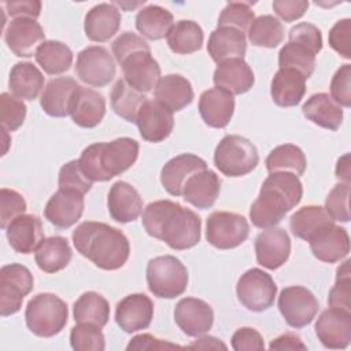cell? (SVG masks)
Wrapping results in <instances>:
<instances>
[{"label":"cell","instance_id":"cell-1","mask_svg":"<svg viewBox=\"0 0 351 351\" xmlns=\"http://www.w3.org/2000/svg\"><path fill=\"white\" fill-rule=\"evenodd\" d=\"M145 232L173 250H188L200 241V217L171 200H156L143 211Z\"/></svg>","mask_w":351,"mask_h":351},{"label":"cell","instance_id":"cell-2","mask_svg":"<svg viewBox=\"0 0 351 351\" xmlns=\"http://www.w3.org/2000/svg\"><path fill=\"white\" fill-rule=\"evenodd\" d=\"M75 250L103 270L122 267L130 254L128 237L117 228L103 222L85 221L73 232Z\"/></svg>","mask_w":351,"mask_h":351},{"label":"cell","instance_id":"cell-3","mask_svg":"<svg viewBox=\"0 0 351 351\" xmlns=\"http://www.w3.org/2000/svg\"><path fill=\"white\" fill-rule=\"evenodd\" d=\"M303 196L299 177L291 171L270 173L263 181L256 200L251 204L250 219L259 229L273 228L296 207Z\"/></svg>","mask_w":351,"mask_h":351},{"label":"cell","instance_id":"cell-4","mask_svg":"<svg viewBox=\"0 0 351 351\" xmlns=\"http://www.w3.org/2000/svg\"><path fill=\"white\" fill-rule=\"evenodd\" d=\"M138 156V143L130 137H119L110 143L88 145L78 162L85 176L93 181H110L134 165Z\"/></svg>","mask_w":351,"mask_h":351},{"label":"cell","instance_id":"cell-5","mask_svg":"<svg viewBox=\"0 0 351 351\" xmlns=\"http://www.w3.org/2000/svg\"><path fill=\"white\" fill-rule=\"evenodd\" d=\"M69 318L67 304L53 293H37L25 310L29 330L40 337H52L62 332Z\"/></svg>","mask_w":351,"mask_h":351},{"label":"cell","instance_id":"cell-6","mask_svg":"<svg viewBox=\"0 0 351 351\" xmlns=\"http://www.w3.org/2000/svg\"><path fill=\"white\" fill-rule=\"evenodd\" d=\"M258 149L245 137L228 134L215 147L214 163L223 176H245L258 166Z\"/></svg>","mask_w":351,"mask_h":351},{"label":"cell","instance_id":"cell-7","mask_svg":"<svg viewBox=\"0 0 351 351\" xmlns=\"http://www.w3.org/2000/svg\"><path fill=\"white\" fill-rule=\"evenodd\" d=\"M147 284L155 296L174 299L182 295L188 287V270L173 255L156 256L147 265Z\"/></svg>","mask_w":351,"mask_h":351},{"label":"cell","instance_id":"cell-8","mask_svg":"<svg viewBox=\"0 0 351 351\" xmlns=\"http://www.w3.org/2000/svg\"><path fill=\"white\" fill-rule=\"evenodd\" d=\"M239 302L250 311L261 313L273 306L277 285L271 276L258 267L247 270L236 285Z\"/></svg>","mask_w":351,"mask_h":351},{"label":"cell","instance_id":"cell-9","mask_svg":"<svg viewBox=\"0 0 351 351\" xmlns=\"http://www.w3.org/2000/svg\"><path fill=\"white\" fill-rule=\"evenodd\" d=\"M250 234L248 221L236 213L214 211L206 223V239L218 250H230L243 244Z\"/></svg>","mask_w":351,"mask_h":351},{"label":"cell","instance_id":"cell-10","mask_svg":"<svg viewBox=\"0 0 351 351\" xmlns=\"http://www.w3.org/2000/svg\"><path fill=\"white\" fill-rule=\"evenodd\" d=\"M33 285V274L26 266L19 263L3 266L0 270V314L8 317L18 313Z\"/></svg>","mask_w":351,"mask_h":351},{"label":"cell","instance_id":"cell-11","mask_svg":"<svg viewBox=\"0 0 351 351\" xmlns=\"http://www.w3.org/2000/svg\"><path fill=\"white\" fill-rule=\"evenodd\" d=\"M319 303L314 293L304 287L292 285L280 292L278 310L287 324L300 329L307 326L317 315Z\"/></svg>","mask_w":351,"mask_h":351},{"label":"cell","instance_id":"cell-12","mask_svg":"<svg viewBox=\"0 0 351 351\" xmlns=\"http://www.w3.org/2000/svg\"><path fill=\"white\" fill-rule=\"evenodd\" d=\"M115 60L100 45H90L77 55L75 73L78 78L90 86H106L115 77Z\"/></svg>","mask_w":351,"mask_h":351},{"label":"cell","instance_id":"cell-13","mask_svg":"<svg viewBox=\"0 0 351 351\" xmlns=\"http://www.w3.org/2000/svg\"><path fill=\"white\" fill-rule=\"evenodd\" d=\"M4 41L14 55L30 58L45 41V33L36 19L15 18L4 29Z\"/></svg>","mask_w":351,"mask_h":351},{"label":"cell","instance_id":"cell-14","mask_svg":"<svg viewBox=\"0 0 351 351\" xmlns=\"http://www.w3.org/2000/svg\"><path fill=\"white\" fill-rule=\"evenodd\" d=\"M315 335L326 348H347L351 341V313L335 307L322 311L315 322Z\"/></svg>","mask_w":351,"mask_h":351},{"label":"cell","instance_id":"cell-15","mask_svg":"<svg viewBox=\"0 0 351 351\" xmlns=\"http://www.w3.org/2000/svg\"><path fill=\"white\" fill-rule=\"evenodd\" d=\"M174 321L178 328L191 337L207 333L214 322L211 306L197 298H184L174 308Z\"/></svg>","mask_w":351,"mask_h":351},{"label":"cell","instance_id":"cell-16","mask_svg":"<svg viewBox=\"0 0 351 351\" xmlns=\"http://www.w3.org/2000/svg\"><path fill=\"white\" fill-rule=\"evenodd\" d=\"M136 123L143 140L160 143L167 138L174 126L173 112L156 100H145L138 110Z\"/></svg>","mask_w":351,"mask_h":351},{"label":"cell","instance_id":"cell-17","mask_svg":"<svg viewBox=\"0 0 351 351\" xmlns=\"http://www.w3.org/2000/svg\"><path fill=\"white\" fill-rule=\"evenodd\" d=\"M291 239L281 228H267L255 239L256 262L269 269L276 270L281 267L289 258Z\"/></svg>","mask_w":351,"mask_h":351},{"label":"cell","instance_id":"cell-18","mask_svg":"<svg viewBox=\"0 0 351 351\" xmlns=\"http://www.w3.org/2000/svg\"><path fill=\"white\" fill-rule=\"evenodd\" d=\"M84 193L59 188L47 202L45 218L59 229H67L78 222L84 213Z\"/></svg>","mask_w":351,"mask_h":351},{"label":"cell","instance_id":"cell-19","mask_svg":"<svg viewBox=\"0 0 351 351\" xmlns=\"http://www.w3.org/2000/svg\"><path fill=\"white\" fill-rule=\"evenodd\" d=\"M121 66L123 80L141 93H148L155 89L160 78L159 63L152 58L151 51H137L129 55Z\"/></svg>","mask_w":351,"mask_h":351},{"label":"cell","instance_id":"cell-20","mask_svg":"<svg viewBox=\"0 0 351 351\" xmlns=\"http://www.w3.org/2000/svg\"><path fill=\"white\" fill-rule=\"evenodd\" d=\"M313 255L326 263H336L344 259L350 252V237L344 228L335 222L319 229L310 240Z\"/></svg>","mask_w":351,"mask_h":351},{"label":"cell","instance_id":"cell-21","mask_svg":"<svg viewBox=\"0 0 351 351\" xmlns=\"http://www.w3.org/2000/svg\"><path fill=\"white\" fill-rule=\"evenodd\" d=\"M80 85L71 77L52 78L40 96V106L45 114L62 118L71 114Z\"/></svg>","mask_w":351,"mask_h":351},{"label":"cell","instance_id":"cell-22","mask_svg":"<svg viewBox=\"0 0 351 351\" xmlns=\"http://www.w3.org/2000/svg\"><path fill=\"white\" fill-rule=\"evenodd\" d=\"M154 317V303L144 293H132L118 302L115 308V321L118 326L133 333L147 329Z\"/></svg>","mask_w":351,"mask_h":351},{"label":"cell","instance_id":"cell-23","mask_svg":"<svg viewBox=\"0 0 351 351\" xmlns=\"http://www.w3.org/2000/svg\"><path fill=\"white\" fill-rule=\"evenodd\" d=\"M206 169L207 163L204 159L193 154H181L165 163L160 170V182L170 195L182 196L188 178Z\"/></svg>","mask_w":351,"mask_h":351},{"label":"cell","instance_id":"cell-24","mask_svg":"<svg viewBox=\"0 0 351 351\" xmlns=\"http://www.w3.org/2000/svg\"><path fill=\"white\" fill-rule=\"evenodd\" d=\"M5 234L11 248L18 254H30L36 251L44 240L41 219L33 214H21L5 228Z\"/></svg>","mask_w":351,"mask_h":351},{"label":"cell","instance_id":"cell-25","mask_svg":"<svg viewBox=\"0 0 351 351\" xmlns=\"http://www.w3.org/2000/svg\"><path fill=\"white\" fill-rule=\"evenodd\" d=\"M111 218L121 223L136 221L143 211V199L137 189L126 181L112 184L107 197Z\"/></svg>","mask_w":351,"mask_h":351},{"label":"cell","instance_id":"cell-26","mask_svg":"<svg viewBox=\"0 0 351 351\" xmlns=\"http://www.w3.org/2000/svg\"><path fill=\"white\" fill-rule=\"evenodd\" d=\"M199 112L210 128H225L234 112L233 95L217 86L204 90L199 99Z\"/></svg>","mask_w":351,"mask_h":351},{"label":"cell","instance_id":"cell-27","mask_svg":"<svg viewBox=\"0 0 351 351\" xmlns=\"http://www.w3.org/2000/svg\"><path fill=\"white\" fill-rule=\"evenodd\" d=\"M121 26V12L111 3H100L85 15L84 30L90 41H108Z\"/></svg>","mask_w":351,"mask_h":351},{"label":"cell","instance_id":"cell-28","mask_svg":"<svg viewBox=\"0 0 351 351\" xmlns=\"http://www.w3.org/2000/svg\"><path fill=\"white\" fill-rule=\"evenodd\" d=\"M213 81L217 88L234 96L248 92L255 82V77L252 69L244 59H232L217 66Z\"/></svg>","mask_w":351,"mask_h":351},{"label":"cell","instance_id":"cell-29","mask_svg":"<svg viewBox=\"0 0 351 351\" xmlns=\"http://www.w3.org/2000/svg\"><path fill=\"white\" fill-rule=\"evenodd\" d=\"M207 51L215 63L243 59L247 52L245 34L233 27H217L208 38Z\"/></svg>","mask_w":351,"mask_h":351},{"label":"cell","instance_id":"cell-30","mask_svg":"<svg viewBox=\"0 0 351 351\" xmlns=\"http://www.w3.org/2000/svg\"><path fill=\"white\" fill-rule=\"evenodd\" d=\"M306 93V77L293 69H280L270 84V95L278 107H293Z\"/></svg>","mask_w":351,"mask_h":351},{"label":"cell","instance_id":"cell-31","mask_svg":"<svg viewBox=\"0 0 351 351\" xmlns=\"http://www.w3.org/2000/svg\"><path fill=\"white\" fill-rule=\"evenodd\" d=\"M155 100L171 112L181 111L193 100L191 82L180 74H167L160 77L155 89Z\"/></svg>","mask_w":351,"mask_h":351},{"label":"cell","instance_id":"cell-32","mask_svg":"<svg viewBox=\"0 0 351 351\" xmlns=\"http://www.w3.org/2000/svg\"><path fill=\"white\" fill-rule=\"evenodd\" d=\"M221 191V180L213 170H202L188 178L184 186V200L196 208H210Z\"/></svg>","mask_w":351,"mask_h":351},{"label":"cell","instance_id":"cell-33","mask_svg":"<svg viewBox=\"0 0 351 351\" xmlns=\"http://www.w3.org/2000/svg\"><path fill=\"white\" fill-rule=\"evenodd\" d=\"M302 111L308 121L328 130H337L343 122V108L328 93L310 96Z\"/></svg>","mask_w":351,"mask_h":351},{"label":"cell","instance_id":"cell-34","mask_svg":"<svg viewBox=\"0 0 351 351\" xmlns=\"http://www.w3.org/2000/svg\"><path fill=\"white\" fill-rule=\"evenodd\" d=\"M106 114V100L99 92L80 86L73 110L71 118L75 125L81 128H95L97 126Z\"/></svg>","mask_w":351,"mask_h":351},{"label":"cell","instance_id":"cell-35","mask_svg":"<svg viewBox=\"0 0 351 351\" xmlns=\"http://www.w3.org/2000/svg\"><path fill=\"white\" fill-rule=\"evenodd\" d=\"M8 86L18 99L34 100L44 88V75L33 63L19 62L11 69Z\"/></svg>","mask_w":351,"mask_h":351},{"label":"cell","instance_id":"cell-36","mask_svg":"<svg viewBox=\"0 0 351 351\" xmlns=\"http://www.w3.org/2000/svg\"><path fill=\"white\" fill-rule=\"evenodd\" d=\"M71 248L66 237L52 236L44 239L34 251L37 266L45 273L63 270L71 261Z\"/></svg>","mask_w":351,"mask_h":351},{"label":"cell","instance_id":"cell-37","mask_svg":"<svg viewBox=\"0 0 351 351\" xmlns=\"http://www.w3.org/2000/svg\"><path fill=\"white\" fill-rule=\"evenodd\" d=\"M174 26L173 14L155 4L141 8L136 15V29L148 40H162L167 37Z\"/></svg>","mask_w":351,"mask_h":351},{"label":"cell","instance_id":"cell-38","mask_svg":"<svg viewBox=\"0 0 351 351\" xmlns=\"http://www.w3.org/2000/svg\"><path fill=\"white\" fill-rule=\"evenodd\" d=\"M74 321L103 328L110 318V304L100 293L89 291L82 293L73 306Z\"/></svg>","mask_w":351,"mask_h":351},{"label":"cell","instance_id":"cell-39","mask_svg":"<svg viewBox=\"0 0 351 351\" xmlns=\"http://www.w3.org/2000/svg\"><path fill=\"white\" fill-rule=\"evenodd\" d=\"M167 45L174 53L188 55L199 51L203 45L204 34L199 23L189 19L178 21L167 34Z\"/></svg>","mask_w":351,"mask_h":351},{"label":"cell","instance_id":"cell-40","mask_svg":"<svg viewBox=\"0 0 351 351\" xmlns=\"http://www.w3.org/2000/svg\"><path fill=\"white\" fill-rule=\"evenodd\" d=\"M34 58L41 69L49 75L66 73L73 63L71 49L62 41L56 40L44 41L38 47Z\"/></svg>","mask_w":351,"mask_h":351},{"label":"cell","instance_id":"cell-41","mask_svg":"<svg viewBox=\"0 0 351 351\" xmlns=\"http://www.w3.org/2000/svg\"><path fill=\"white\" fill-rule=\"evenodd\" d=\"M330 222L335 221L328 215L324 207L311 204L304 206L292 214L289 228L296 237L308 241L319 229Z\"/></svg>","mask_w":351,"mask_h":351},{"label":"cell","instance_id":"cell-42","mask_svg":"<svg viewBox=\"0 0 351 351\" xmlns=\"http://www.w3.org/2000/svg\"><path fill=\"white\" fill-rule=\"evenodd\" d=\"M147 100L144 93L132 88L123 78H119L111 90V107L117 115L128 122H136L143 103Z\"/></svg>","mask_w":351,"mask_h":351},{"label":"cell","instance_id":"cell-43","mask_svg":"<svg viewBox=\"0 0 351 351\" xmlns=\"http://www.w3.org/2000/svg\"><path fill=\"white\" fill-rule=\"evenodd\" d=\"M307 160L304 152L293 144H282L270 151L266 158V169L269 173L291 171L298 177L306 171Z\"/></svg>","mask_w":351,"mask_h":351},{"label":"cell","instance_id":"cell-44","mask_svg":"<svg viewBox=\"0 0 351 351\" xmlns=\"http://www.w3.org/2000/svg\"><path fill=\"white\" fill-rule=\"evenodd\" d=\"M248 40L255 47L276 48L284 40L282 23L273 15H261L250 25Z\"/></svg>","mask_w":351,"mask_h":351},{"label":"cell","instance_id":"cell-45","mask_svg":"<svg viewBox=\"0 0 351 351\" xmlns=\"http://www.w3.org/2000/svg\"><path fill=\"white\" fill-rule=\"evenodd\" d=\"M278 64L280 69L298 70L307 80L314 73L315 55L308 48L288 41V44H285L278 52Z\"/></svg>","mask_w":351,"mask_h":351},{"label":"cell","instance_id":"cell-46","mask_svg":"<svg viewBox=\"0 0 351 351\" xmlns=\"http://www.w3.org/2000/svg\"><path fill=\"white\" fill-rule=\"evenodd\" d=\"M101 328L89 324H77L70 332V344L75 351H103L106 339Z\"/></svg>","mask_w":351,"mask_h":351},{"label":"cell","instance_id":"cell-47","mask_svg":"<svg viewBox=\"0 0 351 351\" xmlns=\"http://www.w3.org/2000/svg\"><path fill=\"white\" fill-rule=\"evenodd\" d=\"M255 14L250 3L232 1L225 5L218 18V27H233L240 32L248 30L254 22Z\"/></svg>","mask_w":351,"mask_h":351},{"label":"cell","instance_id":"cell-48","mask_svg":"<svg viewBox=\"0 0 351 351\" xmlns=\"http://www.w3.org/2000/svg\"><path fill=\"white\" fill-rule=\"evenodd\" d=\"M351 277H350V261H344L336 271V282L329 291L328 303L330 307L341 308L351 313Z\"/></svg>","mask_w":351,"mask_h":351},{"label":"cell","instance_id":"cell-49","mask_svg":"<svg viewBox=\"0 0 351 351\" xmlns=\"http://www.w3.org/2000/svg\"><path fill=\"white\" fill-rule=\"evenodd\" d=\"M26 117L25 103L11 93H1L0 96V121L5 130L14 132L19 129Z\"/></svg>","mask_w":351,"mask_h":351},{"label":"cell","instance_id":"cell-50","mask_svg":"<svg viewBox=\"0 0 351 351\" xmlns=\"http://www.w3.org/2000/svg\"><path fill=\"white\" fill-rule=\"evenodd\" d=\"M325 211L333 221H350V184L339 182L333 186L325 200Z\"/></svg>","mask_w":351,"mask_h":351},{"label":"cell","instance_id":"cell-51","mask_svg":"<svg viewBox=\"0 0 351 351\" xmlns=\"http://www.w3.org/2000/svg\"><path fill=\"white\" fill-rule=\"evenodd\" d=\"M59 188L74 189L81 193H86L92 188V181L82 171L77 159L67 162L59 171Z\"/></svg>","mask_w":351,"mask_h":351},{"label":"cell","instance_id":"cell-52","mask_svg":"<svg viewBox=\"0 0 351 351\" xmlns=\"http://www.w3.org/2000/svg\"><path fill=\"white\" fill-rule=\"evenodd\" d=\"M26 202L21 193L14 189L1 188L0 191V228L5 229L8 223L26 211Z\"/></svg>","mask_w":351,"mask_h":351},{"label":"cell","instance_id":"cell-53","mask_svg":"<svg viewBox=\"0 0 351 351\" xmlns=\"http://www.w3.org/2000/svg\"><path fill=\"white\" fill-rule=\"evenodd\" d=\"M289 41L308 48L314 55H318L322 49L321 30L315 25L308 22H300L291 27Z\"/></svg>","mask_w":351,"mask_h":351},{"label":"cell","instance_id":"cell-54","mask_svg":"<svg viewBox=\"0 0 351 351\" xmlns=\"http://www.w3.org/2000/svg\"><path fill=\"white\" fill-rule=\"evenodd\" d=\"M112 53L115 60L121 64L129 55L137 52V51H151L149 45L147 44L143 37L132 33V32H125L121 36H118L112 45Z\"/></svg>","mask_w":351,"mask_h":351},{"label":"cell","instance_id":"cell-55","mask_svg":"<svg viewBox=\"0 0 351 351\" xmlns=\"http://www.w3.org/2000/svg\"><path fill=\"white\" fill-rule=\"evenodd\" d=\"M351 66L343 64L332 77L330 81V97L340 106V107H350L351 106Z\"/></svg>","mask_w":351,"mask_h":351},{"label":"cell","instance_id":"cell-56","mask_svg":"<svg viewBox=\"0 0 351 351\" xmlns=\"http://www.w3.org/2000/svg\"><path fill=\"white\" fill-rule=\"evenodd\" d=\"M350 32H351V21L346 18V19L337 21L329 30V36H328L329 45L344 59L351 58Z\"/></svg>","mask_w":351,"mask_h":351},{"label":"cell","instance_id":"cell-57","mask_svg":"<svg viewBox=\"0 0 351 351\" xmlns=\"http://www.w3.org/2000/svg\"><path fill=\"white\" fill-rule=\"evenodd\" d=\"M232 348L236 351L263 350L265 343L261 333L254 328H240L232 336Z\"/></svg>","mask_w":351,"mask_h":351},{"label":"cell","instance_id":"cell-58","mask_svg":"<svg viewBox=\"0 0 351 351\" xmlns=\"http://www.w3.org/2000/svg\"><path fill=\"white\" fill-rule=\"evenodd\" d=\"M308 8L306 0H276L273 1L274 12L285 22H293L304 15Z\"/></svg>","mask_w":351,"mask_h":351},{"label":"cell","instance_id":"cell-59","mask_svg":"<svg viewBox=\"0 0 351 351\" xmlns=\"http://www.w3.org/2000/svg\"><path fill=\"white\" fill-rule=\"evenodd\" d=\"M5 12L12 18H33L37 19L41 12V3L38 0H19L5 1Z\"/></svg>","mask_w":351,"mask_h":351},{"label":"cell","instance_id":"cell-60","mask_svg":"<svg viewBox=\"0 0 351 351\" xmlns=\"http://www.w3.org/2000/svg\"><path fill=\"white\" fill-rule=\"evenodd\" d=\"M174 348H185V347L156 339L148 333L134 336L126 347V350H174Z\"/></svg>","mask_w":351,"mask_h":351},{"label":"cell","instance_id":"cell-61","mask_svg":"<svg viewBox=\"0 0 351 351\" xmlns=\"http://www.w3.org/2000/svg\"><path fill=\"white\" fill-rule=\"evenodd\" d=\"M270 350H307V346L295 333H284L276 337L270 346Z\"/></svg>","mask_w":351,"mask_h":351},{"label":"cell","instance_id":"cell-62","mask_svg":"<svg viewBox=\"0 0 351 351\" xmlns=\"http://www.w3.org/2000/svg\"><path fill=\"white\" fill-rule=\"evenodd\" d=\"M185 348L191 350H226V344H223L219 339L214 336H200L196 341L186 346Z\"/></svg>","mask_w":351,"mask_h":351},{"label":"cell","instance_id":"cell-63","mask_svg":"<svg viewBox=\"0 0 351 351\" xmlns=\"http://www.w3.org/2000/svg\"><path fill=\"white\" fill-rule=\"evenodd\" d=\"M350 154H344L341 158H339L336 165V177L340 180V182L350 184Z\"/></svg>","mask_w":351,"mask_h":351}]
</instances>
